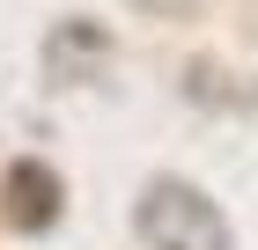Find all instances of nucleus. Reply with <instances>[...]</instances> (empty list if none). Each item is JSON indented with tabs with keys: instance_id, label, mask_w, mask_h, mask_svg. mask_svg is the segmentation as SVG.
Returning a JSON list of instances; mask_svg holds the SVG:
<instances>
[{
	"instance_id": "obj_1",
	"label": "nucleus",
	"mask_w": 258,
	"mask_h": 250,
	"mask_svg": "<svg viewBox=\"0 0 258 250\" xmlns=\"http://www.w3.org/2000/svg\"><path fill=\"white\" fill-rule=\"evenodd\" d=\"M37 192H52L44 170H15V221H22V228H37V221H44V199H37Z\"/></svg>"
}]
</instances>
